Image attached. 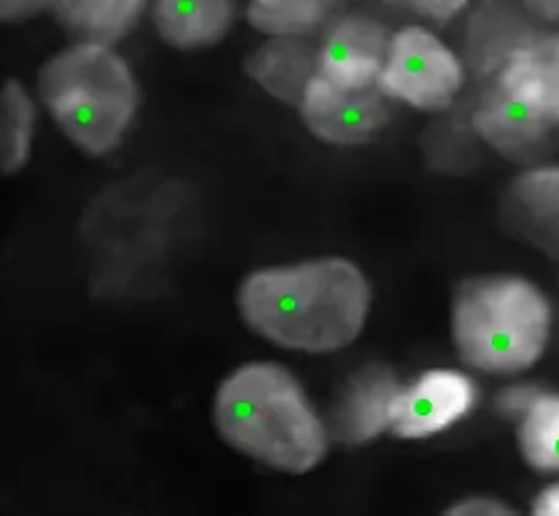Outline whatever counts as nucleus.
<instances>
[{"mask_svg": "<svg viewBox=\"0 0 559 516\" xmlns=\"http://www.w3.org/2000/svg\"><path fill=\"white\" fill-rule=\"evenodd\" d=\"M214 428L233 451L285 475H306L328 454V430L294 373L251 361L221 382Z\"/></svg>", "mask_w": 559, "mask_h": 516, "instance_id": "obj_2", "label": "nucleus"}, {"mask_svg": "<svg viewBox=\"0 0 559 516\" xmlns=\"http://www.w3.org/2000/svg\"><path fill=\"white\" fill-rule=\"evenodd\" d=\"M511 196L533 235L559 259V168L523 173L511 185Z\"/></svg>", "mask_w": 559, "mask_h": 516, "instance_id": "obj_15", "label": "nucleus"}, {"mask_svg": "<svg viewBox=\"0 0 559 516\" xmlns=\"http://www.w3.org/2000/svg\"><path fill=\"white\" fill-rule=\"evenodd\" d=\"M370 299L360 268L330 256L254 271L240 283L237 304L247 327L269 344L330 353L358 339Z\"/></svg>", "mask_w": 559, "mask_h": 516, "instance_id": "obj_1", "label": "nucleus"}, {"mask_svg": "<svg viewBox=\"0 0 559 516\" xmlns=\"http://www.w3.org/2000/svg\"><path fill=\"white\" fill-rule=\"evenodd\" d=\"M559 125V51L527 49L509 59L473 116L489 146L515 156Z\"/></svg>", "mask_w": 559, "mask_h": 516, "instance_id": "obj_5", "label": "nucleus"}, {"mask_svg": "<svg viewBox=\"0 0 559 516\" xmlns=\"http://www.w3.org/2000/svg\"><path fill=\"white\" fill-rule=\"evenodd\" d=\"M400 4H406L414 13L430 16V19H451L466 4V0H396Z\"/></svg>", "mask_w": 559, "mask_h": 516, "instance_id": "obj_20", "label": "nucleus"}, {"mask_svg": "<svg viewBox=\"0 0 559 516\" xmlns=\"http://www.w3.org/2000/svg\"><path fill=\"white\" fill-rule=\"evenodd\" d=\"M520 448L525 463L544 470H559V396L542 394L521 418Z\"/></svg>", "mask_w": 559, "mask_h": 516, "instance_id": "obj_16", "label": "nucleus"}, {"mask_svg": "<svg viewBox=\"0 0 559 516\" xmlns=\"http://www.w3.org/2000/svg\"><path fill=\"white\" fill-rule=\"evenodd\" d=\"M380 92L425 111H440L453 104L463 87V67L427 28H402L388 45Z\"/></svg>", "mask_w": 559, "mask_h": 516, "instance_id": "obj_6", "label": "nucleus"}, {"mask_svg": "<svg viewBox=\"0 0 559 516\" xmlns=\"http://www.w3.org/2000/svg\"><path fill=\"white\" fill-rule=\"evenodd\" d=\"M525 7L547 21H558L559 0H523Z\"/></svg>", "mask_w": 559, "mask_h": 516, "instance_id": "obj_23", "label": "nucleus"}, {"mask_svg": "<svg viewBox=\"0 0 559 516\" xmlns=\"http://www.w3.org/2000/svg\"><path fill=\"white\" fill-rule=\"evenodd\" d=\"M549 325L546 297L525 278H473L454 301V344L468 365L485 373L532 368L546 351Z\"/></svg>", "mask_w": 559, "mask_h": 516, "instance_id": "obj_4", "label": "nucleus"}, {"mask_svg": "<svg viewBox=\"0 0 559 516\" xmlns=\"http://www.w3.org/2000/svg\"><path fill=\"white\" fill-rule=\"evenodd\" d=\"M449 515L465 516H506L513 515V511L493 499H466L463 503L449 508Z\"/></svg>", "mask_w": 559, "mask_h": 516, "instance_id": "obj_21", "label": "nucleus"}, {"mask_svg": "<svg viewBox=\"0 0 559 516\" xmlns=\"http://www.w3.org/2000/svg\"><path fill=\"white\" fill-rule=\"evenodd\" d=\"M51 7V0H0V23L25 21Z\"/></svg>", "mask_w": 559, "mask_h": 516, "instance_id": "obj_19", "label": "nucleus"}, {"mask_svg": "<svg viewBox=\"0 0 559 516\" xmlns=\"http://www.w3.org/2000/svg\"><path fill=\"white\" fill-rule=\"evenodd\" d=\"M384 28L370 21L349 19L333 28L318 55V73L342 89L372 87L386 63Z\"/></svg>", "mask_w": 559, "mask_h": 516, "instance_id": "obj_9", "label": "nucleus"}, {"mask_svg": "<svg viewBox=\"0 0 559 516\" xmlns=\"http://www.w3.org/2000/svg\"><path fill=\"white\" fill-rule=\"evenodd\" d=\"M49 9L78 39L111 47L138 23L144 0H51Z\"/></svg>", "mask_w": 559, "mask_h": 516, "instance_id": "obj_13", "label": "nucleus"}, {"mask_svg": "<svg viewBox=\"0 0 559 516\" xmlns=\"http://www.w3.org/2000/svg\"><path fill=\"white\" fill-rule=\"evenodd\" d=\"M475 404V385L453 370H432L402 387L390 432L404 440L432 436L461 420Z\"/></svg>", "mask_w": 559, "mask_h": 516, "instance_id": "obj_8", "label": "nucleus"}, {"mask_svg": "<svg viewBox=\"0 0 559 516\" xmlns=\"http://www.w3.org/2000/svg\"><path fill=\"white\" fill-rule=\"evenodd\" d=\"M235 0H156L154 25L160 39L180 51L213 47L227 37Z\"/></svg>", "mask_w": 559, "mask_h": 516, "instance_id": "obj_11", "label": "nucleus"}, {"mask_svg": "<svg viewBox=\"0 0 559 516\" xmlns=\"http://www.w3.org/2000/svg\"><path fill=\"white\" fill-rule=\"evenodd\" d=\"M533 513L537 516H559V484L549 487L535 499Z\"/></svg>", "mask_w": 559, "mask_h": 516, "instance_id": "obj_22", "label": "nucleus"}, {"mask_svg": "<svg viewBox=\"0 0 559 516\" xmlns=\"http://www.w3.org/2000/svg\"><path fill=\"white\" fill-rule=\"evenodd\" d=\"M544 392L533 385H515L509 387L501 396L497 397V410L507 418H523L533 404L539 399Z\"/></svg>", "mask_w": 559, "mask_h": 516, "instance_id": "obj_18", "label": "nucleus"}, {"mask_svg": "<svg viewBox=\"0 0 559 516\" xmlns=\"http://www.w3.org/2000/svg\"><path fill=\"white\" fill-rule=\"evenodd\" d=\"M37 92L59 132L87 156L116 152L132 130L140 87L109 45L80 40L40 67Z\"/></svg>", "mask_w": 559, "mask_h": 516, "instance_id": "obj_3", "label": "nucleus"}, {"mask_svg": "<svg viewBox=\"0 0 559 516\" xmlns=\"http://www.w3.org/2000/svg\"><path fill=\"white\" fill-rule=\"evenodd\" d=\"M323 11L321 0H251L247 16L261 33L294 37L316 27Z\"/></svg>", "mask_w": 559, "mask_h": 516, "instance_id": "obj_17", "label": "nucleus"}, {"mask_svg": "<svg viewBox=\"0 0 559 516\" xmlns=\"http://www.w3.org/2000/svg\"><path fill=\"white\" fill-rule=\"evenodd\" d=\"M402 385L394 371L368 365L349 382L333 411V436L344 444H364L392 428Z\"/></svg>", "mask_w": 559, "mask_h": 516, "instance_id": "obj_10", "label": "nucleus"}, {"mask_svg": "<svg viewBox=\"0 0 559 516\" xmlns=\"http://www.w3.org/2000/svg\"><path fill=\"white\" fill-rule=\"evenodd\" d=\"M37 135V106L21 81L0 87V173L13 176L28 164Z\"/></svg>", "mask_w": 559, "mask_h": 516, "instance_id": "obj_14", "label": "nucleus"}, {"mask_svg": "<svg viewBox=\"0 0 559 516\" xmlns=\"http://www.w3.org/2000/svg\"><path fill=\"white\" fill-rule=\"evenodd\" d=\"M247 73L275 99L299 106L309 81L318 75V55L299 40L277 37L249 57Z\"/></svg>", "mask_w": 559, "mask_h": 516, "instance_id": "obj_12", "label": "nucleus"}, {"mask_svg": "<svg viewBox=\"0 0 559 516\" xmlns=\"http://www.w3.org/2000/svg\"><path fill=\"white\" fill-rule=\"evenodd\" d=\"M384 93L372 87L342 89L323 80L320 73L309 81L301 99V118L309 132L337 146H356L370 142L386 128L390 111Z\"/></svg>", "mask_w": 559, "mask_h": 516, "instance_id": "obj_7", "label": "nucleus"}]
</instances>
